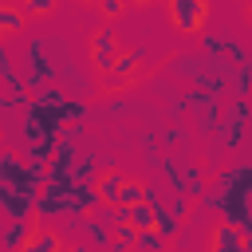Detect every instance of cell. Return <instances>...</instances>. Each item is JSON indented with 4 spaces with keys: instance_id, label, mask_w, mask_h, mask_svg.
<instances>
[{
    "instance_id": "6da1fadb",
    "label": "cell",
    "mask_w": 252,
    "mask_h": 252,
    "mask_svg": "<svg viewBox=\"0 0 252 252\" xmlns=\"http://www.w3.org/2000/svg\"><path fill=\"white\" fill-rule=\"evenodd\" d=\"M51 75H55V67L43 59V43L35 39V43L24 51V87H43Z\"/></svg>"
},
{
    "instance_id": "7a4b0ae2",
    "label": "cell",
    "mask_w": 252,
    "mask_h": 252,
    "mask_svg": "<svg viewBox=\"0 0 252 252\" xmlns=\"http://www.w3.org/2000/svg\"><path fill=\"white\" fill-rule=\"evenodd\" d=\"M205 12H209L205 0H173V4H169V16H173L177 32H201Z\"/></svg>"
},
{
    "instance_id": "3957f363",
    "label": "cell",
    "mask_w": 252,
    "mask_h": 252,
    "mask_svg": "<svg viewBox=\"0 0 252 252\" xmlns=\"http://www.w3.org/2000/svg\"><path fill=\"white\" fill-rule=\"evenodd\" d=\"M213 252H252V236H244L236 224L220 220L213 228Z\"/></svg>"
},
{
    "instance_id": "277c9868",
    "label": "cell",
    "mask_w": 252,
    "mask_h": 252,
    "mask_svg": "<svg viewBox=\"0 0 252 252\" xmlns=\"http://www.w3.org/2000/svg\"><path fill=\"white\" fill-rule=\"evenodd\" d=\"M126 173H118V169H106L102 177H98V185H94V193H98V201H102V209H118L122 205V189H126Z\"/></svg>"
},
{
    "instance_id": "5b68a950",
    "label": "cell",
    "mask_w": 252,
    "mask_h": 252,
    "mask_svg": "<svg viewBox=\"0 0 252 252\" xmlns=\"http://www.w3.org/2000/svg\"><path fill=\"white\" fill-rule=\"evenodd\" d=\"M118 43H114V28H102V32H94V39H91V59H94V67H114L118 63V51H114Z\"/></svg>"
},
{
    "instance_id": "8992f818",
    "label": "cell",
    "mask_w": 252,
    "mask_h": 252,
    "mask_svg": "<svg viewBox=\"0 0 252 252\" xmlns=\"http://www.w3.org/2000/svg\"><path fill=\"white\" fill-rule=\"evenodd\" d=\"M244 118H248V102L240 98V102H232V110H228V118H224V130H220V142L232 150V146H240V138H244Z\"/></svg>"
},
{
    "instance_id": "52a82bcc",
    "label": "cell",
    "mask_w": 252,
    "mask_h": 252,
    "mask_svg": "<svg viewBox=\"0 0 252 252\" xmlns=\"http://www.w3.org/2000/svg\"><path fill=\"white\" fill-rule=\"evenodd\" d=\"M79 228H83V236H87V240H91L94 248H106V252L114 248V228H110L106 220H94V217H83V220H79Z\"/></svg>"
},
{
    "instance_id": "ba28073f",
    "label": "cell",
    "mask_w": 252,
    "mask_h": 252,
    "mask_svg": "<svg viewBox=\"0 0 252 252\" xmlns=\"http://www.w3.org/2000/svg\"><path fill=\"white\" fill-rule=\"evenodd\" d=\"M158 169H161V177H165V189L177 193V197H185V169H189V165H181L173 154H165Z\"/></svg>"
},
{
    "instance_id": "9c48e42d",
    "label": "cell",
    "mask_w": 252,
    "mask_h": 252,
    "mask_svg": "<svg viewBox=\"0 0 252 252\" xmlns=\"http://www.w3.org/2000/svg\"><path fill=\"white\" fill-rule=\"evenodd\" d=\"M35 232H32V220H8L4 224V248L8 252H24V244L32 240Z\"/></svg>"
},
{
    "instance_id": "30bf717a",
    "label": "cell",
    "mask_w": 252,
    "mask_h": 252,
    "mask_svg": "<svg viewBox=\"0 0 252 252\" xmlns=\"http://www.w3.org/2000/svg\"><path fill=\"white\" fill-rule=\"evenodd\" d=\"M24 252H67V248H63V240H59L55 232L39 228V232H35V236H32V240L24 244Z\"/></svg>"
},
{
    "instance_id": "8fae6325",
    "label": "cell",
    "mask_w": 252,
    "mask_h": 252,
    "mask_svg": "<svg viewBox=\"0 0 252 252\" xmlns=\"http://www.w3.org/2000/svg\"><path fill=\"white\" fill-rule=\"evenodd\" d=\"M146 201V181H126V189H122V205L118 209H134V205H142Z\"/></svg>"
},
{
    "instance_id": "7c38bea8",
    "label": "cell",
    "mask_w": 252,
    "mask_h": 252,
    "mask_svg": "<svg viewBox=\"0 0 252 252\" xmlns=\"http://www.w3.org/2000/svg\"><path fill=\"white\" fill-rule=\"evenodd\" d=\"M24 16H28L24 8H8V4H0V28H4V32H20V28H24Z\"/></svg>"
},
{
    "instance_id": "4fadbf2b",
    "label": "cell",
    "mask_w": 252,
    "mask_h": 252,
    "mask_svg": "<svg viewBox=\"0 0 252 252\" xmlns=\"http://www.w3.org/2000/svg\"><path fill=\"white\" fill-rule=\"evenodd\" d=\"M185 197H205V173H201V165L185 169Z\"/></svg>"
},
{
    "instance_id": "5bb4252c",
    "label": "cell",
    "mask_w": 252,
    "mask_h": 252,
    "mask_svg": "<svg viewBox=\"0 0 252 252\" xmlns=\"http://www.w3.org/2000/svg\"><path fill=\"white\" fill-rule=\"evenodd\" d=\"M165 236L158 232V228H150V232H138V252H165Z\"/></svg>"
},
{
    "instance_id": "9a60e30c",
    "label": "cell",
    "mask_w": 252,
    "mask_h": 252,
    "mask_svg": "<svg viewBox=\"0 0 252 252\" xmlns=\"http://www.w3.org/2000/svg\"><path fill=\"white\" fill-rule=\"evenodd\" d=\"M138 59H142V47H130V51H122L118 55V63H114V71L126 79V75H134V67H138Z\"/></svg>"
},
{
    "instance_id": "2e32d148",
    "label": "cell",
    "mask_w": 252,
    "mask_h": 252,
    "mask_svg": "<svg viewBox=\"0 0 252 252\" xmlns=\"http://www.w3.org/2000/svg\"><path fill=\"white\" fill-rule=\"evenodd\" d=\"M232 87H236V94H252V63L232 71Z\"/></svg>"
},
{
    "instance_id": "e0dca14e",
    "label": "cell",
    "mask_w": 252,
    "mask_h": 252,
    "mask_svg": "<svg viewBox=\"0 0 252 252\" xmlns=\"http://www.w3.org/2000/svg\"><path fill=\"white\" fill-rule=\"evenodd\" d=\"M158 138H161L165 146H185V142H189V134H185V130H177V126H169V130H158Z\"/></svg>"
},
{
    "instance_id": "ac0fdd59",
    "label": "cell",
    "mask_w": 252,
    "mask_h": 252,
    "mask_svg": "<svg viewBox=\"0 0 252 252\" xmlns=\"http://www.w3.org/2000/svg\"><path fill=\"white\" fill-rule=\"evenodd\" d=\"M165 205H169V213H173L177 220H185V209H189V197H177V193H173V197H165Z\"/></svg>"
},
{
    "instance_id": "d6986e66",
    "label": "cell",
    "mask_w": 252,
    "mask_h": 252,
    "mask_svg": "<svg viewBox=\"0 0 252 252\" xmlns=\"http://www.w3.org/2000/svg\"><path fill=\"white\" fill-rule=\"evenodd\" d=\"M24 12H28V16H32V12H51V0H28Z\"/></svg>"
},
{
    "instance_id": "ffe728a7",
    "label": "cell",
    "mask_w": 252,
    "mask_h": 252,
    "mask_svg": "<svg viewBox=\"0 0 252 252\" xmlns=\"http://www.w3.org/2000/svg\"><path fill=\"white\" fill-rule=\"evenodd\" d=\"M98 12H102V16H118L122 4H118V0H106V4H98Z\"/></svg>"
},
{
    "instance_id": "44dd1931",
    "label": "cell",
    "mask_w": 252,
    "mask_h": 252,
    "mask_svg": "<svg viewBox=\"0 0 252 252\" xmlns=\"http://www.w3.org/2000/svg\"><path fill=\"white\" fill-rule=\"evenodd\" d=\"M67 252H91V248H87V244H71Z\"/></svg>"
}]
</instances>
